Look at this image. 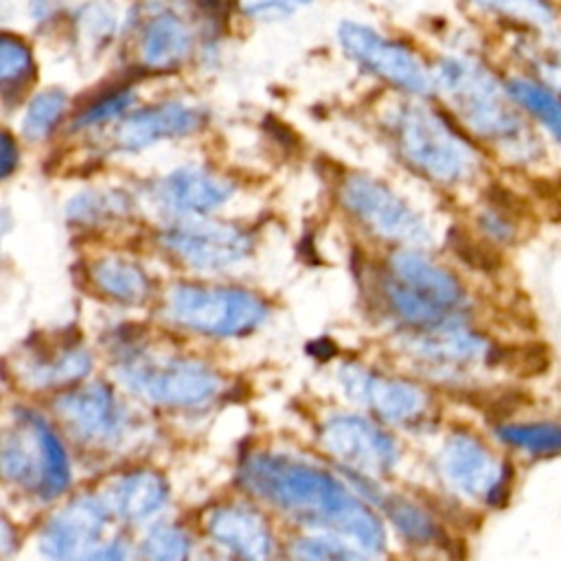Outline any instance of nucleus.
<instances>
[{
  "mask_svg": "<svg viewBox=\"0 0 561 561\" xmlns=\"http://www.w3.org/2000/svg\"><path fill=\"white\" fill-rule=\"evenodd\" d=\"M241 482L285 515L329 528L364 552L379 554L386 546L379 517L320 467L278 454H252L241 465Z\"/></svg>",
  "mask_w": 561,
  "mask_h": 561,
  "instance_id": "nucleus-1",
  "label": "nucleus"
},
{
  "mask_svg": "<svg viewBox=\"0 0 561 561\" xmlns=\"http://www.w3.org/2000/svg\"><path fill=\"white\" fill-rule=\"evenodd\" d=\"M438 85L473 134L502 145L515 158H535L537 145L530 129L508 103L513 99L506 88L502 90L482 66L469 59H445L438 66Z\"/></svg>",
  "mask_w": 561,
  "mask_h": 561,
  "instance_id": "nucleus-2",
  "label": "nucleus"
},
{
  "mask_svg": "<svg viewBox=\"0 0 561 561\" xmlns=\"http://www.w3.org/2000/svg\"><path fill=\"white\" fill-rule=\"evenodd\" d=\"M4 478L37 497H55L70 482L66 449L50 425L31 410H15L2 438Z\"/></svg>",
  "mask_w": 561,
  "mask_h": 561,
  "instance_id": "nucleus-3",
  "label": "nucleus"
},
{
  "mask_svg": "<svg viewBox=\"0 0 561 561\" xmlns=\"http://www.w3.org/2000/svg\"><path fill=\"white\" fill-rule=\"evenodd\" d=\"M383 294L405 322L427 329L447 324L462 305L460 283L447 270L410 250H399L390 259Z\"/></svg>",
  "mask_w": 561,
  "mask_h": 561,
  "instance_id": "nucleus-4",
  "label": "nucleus"
},
{
  "mask_svg": "<svg viewBox=\"0 0 561 561\" xmlns=\"http://www.w3.org/2000/svg\"><path fill=\"white\" fill-rule=\"evenodd\" d=\"M394 127L403 158L425 178L456 184L476 173V151L436 112L408 105L399 112Z\"/></svg>",
  "mask_w": 561,
  "mask_h": 561,
  "instance_id": "nucleus-5",
  "label": "nucleus"
},
{
  "mask_svg": "<svg viewBox=\"0 0 561 561\" xmlns=\"http://www.w3.org/2000/svg\"><path fill=\"white\" fill-rule=\"evenodd\" d=\"M118 375L138 397L167 408H199L219 394V377L204 364L184 357L129 353Z\"/></svg>",
  "mask_w": 561,
  "mask_h": 561,
  "instance_id": "nucleus-6",
  "label": "nucleus"
},
{
  "mask_svg": "<svg viewBox=\"0 0 561 561\" xmlns=\"http://www.w3.org/2000/svg\"><path fill=\"white\" fill-rule=\"evenodd\" d=\"M164 311L171 322L217 337L243 335L265 318V305L252 291L188 283L169 291Z\"/></svg>",
  "mask_w": 561,
  "mask_h": 561,
  "instance_id": "nucleus-7",
  "label": "nucleus"
},
{
  "mask_svg": "<svg viewBox=\"0 0 561 561\" xmlns=\"http://www.w3.org/2000/svg\"><path fill=\"white\" fill-rule=\"evenodd\" d=\"M344 206L370 232L399 243H427L430 232L421 217L388 186L366 175H351L340 188Z\"/></svg>",
  "mask_w": 561,
  "mask_h": 561,
  "instance_id": "nucleus-8",
  "label": "nucleus"
},
{
  "mask_svg": "<svg viewBox=\"0 0 561 561\" xmlns=\"http://www.w3.org/2000/svg\"><path fill=\"white\" fill-rule=\"evenodd\" d=\"M64 425L83 443L114 447L131 434V419L110 386L88 383L68 390L55 401Z\"/></svg>",
  "mask_w": 561,
  "mask_h": 561,
  "instance_id": "nucleus-9",
  "label": "nucleus"
},
{
  "mask_svg": "<svg viewBox=\"0 0 561 561\" xmlns=\"http://www.w3.org/2000/svg\"><path fill=\"white\" fill-rule=\"evenodd\" d=\"M162 245L193 267L219 270L245 259L252 241L237 226L188 219L167 228L162 232Z\"/></svg>",
  "mask_w": 561,
  "mask_h": 561,
  "instance_id": "nucleus-10",
  "label": "nucleus"
},
{
  "mask_svg": "<svg viewBox=\"0 0 561 561\" xmlns=\"http://www.w3.org/2000/svg\"><path fill=\"white\" fill-rule=\"evenodd\" d=\"M324 449L353 473H386L397 456V443L390 434L355 414L331 416L320 432Z\"/></svg>",
  "mask_w": 561,
  "mask_h": 561,
  "instance_id": "nucleus-11",
  "label": "nucleus"
},
{
  "mask_svg": "<svg viewBox=\"0 0 561 561\" xmlns=\"http://www.w3.org/2000/svg\"><path fill=\"white\" fill-rule=\"evenodd\" d=\"M340 42L357 64L386 79L388 83L416 94L430 92L432 77L416 61V57L403 46L381 37L373 28L346 22L340 28Z\"/></svg>",
  "mask_w": 561,
  "mask_h": 561,
  "instance_id": "nucleus-12",
  "label": "nucleus"
},
{
  "mask_svg": "<svg viewBox=\"0 0 561 561\" xmlns=\"http://www.w3.org/2000/svg\"><path fill=\"white\" fill-rule=\"evenodd\" d=\"M105 506L92 495L70 500L42 530L39 548L48 561H85L105 526Z\"/></svg>",
  "mask_w": 561,
  "mask_h": 561,
  "instance_id": "nucleus-13",
  "label": "nucleus"
},
{
  "mask_svg": "<svg viewBox=\"0 0 561 561\" xmlns=\"http://www.w3.org/2000/svg\"><path fill=\"white\" fill-rule=\"evenodd\" d=\"M445 480L462 495L493 502L504 486V471L497 458L471 434H451L440 451Z\"/></svg>",
  "mask_w": 561,
  "mask_h": 561,
  "instance_id": "nucleus-14",
  "label": "nucleus"
},
{
  "mask_svg": "<svg viewBox=\"0 0 561 561\" xmlns=\"http://www.w3.org/2000/svg\"><path fill=\"white\" fill-rule=\"evenodd\" d=\"M340 381L351 399L364 403L386 421L410 423L427 410V394L405 379L381 377L357 366H344L340 370Z\"/></svg>",
  "mask_w": 561,
  "mask_h": 561,
  "instance_id": "nucleus-15",
  "label": "nucleus"
},
{
  "mask_svg": "<svg viewBox=\"0 0 561 561\" xmlns=\"http://www.w3.org/2000/svg\"><path fill=\"white\" fill-rule=\"evenodd\" d=\"M208 535L239 561H272L274 539L265 519L243 504H219L206 513Z\"/></svg>",
  "mask_w": 561,
  "mask_h": 561,
  "instance_id": "nucleus-16",
  "label": "nucleus"
},
{
  "mask_svg": "<svg viewBox=\"0 0 561 561\" xmlns=\"http://www.w3.org/2000/svg\"><path fill=\"white\" fill-rule=\"evenodd\" d=\"M405 351L416 355L421 362L454 373L476 366L491 357V346L478 333L458 327H432L419 335L403 340Z\"/></svg>",
  "mask_w": 561,
  "mask_h": 561,
  "instance_id": "nucleus-17",
  "label": "nucleus"
},
{
  "mask_svg": "<svg viewBox=\"0 0 561 561\" xmlns=\"http://www.w3.org/2000/svg\"><path fill=\"white\" fill-rule=\"evenodd\" d=\"M199 123L202 116L197 110L184 103H162L125 116L121 123H116L112 138L118 149L136 151L162 138L184 136L197 129Z\"/></svg>",
  "mask_w": 561,
  "mask_h": 561,
  "instance_id": "nucleus-18",
  "label": "nucleus"
},
{
  "mask_svg": "<svg viewBox=\"0 0 561 561\" xmlns=\"http://www.w3.org/2000/svg\"><path fill=\"white\" fill-rule=\"evenodd\" d=\"M90 368V353L79 342H39L22 362V379L35 388H61L83 379Z\"/></svg>",
  "mask_w": 561,
  "mask_h": 561,
  "instance_id": "nucleus-19",
  "label": "nucleus"
},
{
  "mask_svg": "<svg viewBox=\"0 0 561 561\" xmlns=\"http://www.w3.org/2000/svg\"><path fill=\"white\" fill-rule=\"evenodd\" d=\"M158 195L175 213L199 215L221 206L232 195V186L199 169H178L160 182Z\"/></svg>",
  "mask_w": 561,
  "mask_h": 561,
  "instance_id": "nucleus-20",
  "label": "nucleus"
},
{
  "mask_svg": "<svg viewBox=\"0 0 561 561\" xmlns=\"http://www.w3.org/2000/svg\"><path fill=\"white\" fill-rule=\"evenodd\" d=\"M191 50V31L173 13L153 15L140 37L142 64L158 70L175 68Z\"/></svg>",
  "mask_w": 561,
  "mask_h": 561,
  "instance_id": "nucleus-21",
  "label": "nucleus"
},
{
  "mask_svg": "<svg viewBox=\"0 0 561 561\" xmlns=\"http://www.w3.org/2000/svg\"><path fill=\"white\" fill-rule=\"evenodd\" d=\"M112 508L125 522H140L158 513L167 502V482L147 469L125 473L112 489Z\"/></svg>",
  "mask_w": 561,
  "mask_h": 561,
  "instance_id": "nucleus-22",
  "label": "nucleus"
},
{
  "mask_svg": "<svg viewBox=\"0 0 561 561\" xmlns=\"http://www.w3.org/2000/svg\"><path fill=\"white\" fill-rule=\"evenodd\" d=\"M90 278L99 291L116 302L138 305L151 294V283L142 267L125 259H101L92 263Z\"/></svg>",
  "mask_w": 561,
  "mask_h": 561,
  "instance_id": "nucleus-23",
  "label": "nucleus"
},
{
  "mask_svg": "<svg viewBox=\"0 0 561 561\" xmlns=\"http://www.w3.org/2000/svg\"><path fill=\"white\" fill-rule=\"evenodd\" d=\"M506 92L524 112H528L535 121H539L561 145V94L550 90L548 85L515 77L506 81Z\"/></svg>",
  "mask_w": 561,
  "mask_h": 561,
  "instance_id": "nucleus-24",
  "label": "nucleus"
},
{
  "mask_svg": "<svg viewBox=\"0 0 561 561\" xmlns=\"http://www.w3.org/2000/svg\"><path fill=\"white\" fill-rule=\"evenodd\" d=\"M366 495L379 504V508L388 515V519L399 528L401 535H405L410 541L416 543H430L438 539V526L432 522L430 515H425L419 506L408 502L405 497L381 493L377 489H366Z\"/></svg>",
  "mask_w": 561,
  "mask_h": 561,
  "instance_id": "nucleus-25",
  "label": "nucleus"
},
{
  "mask_svg": "<svg viewBox=\"0 0 561 561\" xmlns=\"http://www.w3.org/2000/svg\"><path fill=\"white\" fill-rule=\"evenodd\" d=\"M497 436L506 445L533 456H554L561 451V423L557 421L497 425Z\"/></svg>",
  "mask_w": 561,
  "mask_h": 561,
  "instance_id": "nucleus-26",
  "label": "nucleus"
},
{
  "mask_svg": "<svg viewBox=\"0 0 561 561\" xmlns=\"http://www.w3.org/2000/svg\"><path fill=\"white\" fill-rule=\"evenodd\" d=\"M68 105V99L61 90H46L39 92L26 107V114L22 118V131L28 140H42L46 138L53 127L59 123Z\"/></svg>",
  "mask_w": 561,
  "mask_h": 561,
  "instance_id": "nucleus-27",
  "label": "nucleus"
},
{
  "mask_svg": "<svg viewBox=\"0 0 561 561\" xmlns=\"http://www.w3.org/2000/svg\"><path fill=\"white\" fill-rule=\"evenodd\" d=\"M35 72L31 50L15 37L2 35L0 42V83L4 96L22 90Z\"/></svg>",
  "mask_w": 561,
  "mask_h": 561,
  "instance_id": "nucleus-28",
  "label": "nucleus"
},
{
  "mask_svg": "<svg viewBox=\"0 0 561 561\" xmlns=\"http://www.w3.org/2000/svg\"><path fill=\"white\" fill-rule=\"evenodd\" d=\"M145 561H191V539L188 535L173 526H153L142 543Z\"/></svg>",
  "mask_w": 561,
  "mask_h": 561,
  "instance_id": "nucleus-29",
  "label": "nucleus"
},
{
  "mask_svg": "<svg viewBox=\"0 0 561 561\" xmlns=\"http://www.w3.org/2000/svg\"><path fill=\"white\" fill-rule=\"evenodd\" d=\"M125 213V199L116 195L85 193L68 204V217L81 224H96Z\"/></svg>",
  "mask_w": 561,
  "mask_h": 561,
  "instance_id": "nucleus-30",
  "label": "nucleus"
},
{
  "mask_svg": "<svg viewBox=\"0 0 561 561\" xmlns=\"http://www.w3.org/2000/svg\"><path fill=\"white\" fill-rule=\"evenodd\" d=\"M497 13L524 20L533 26H550L554 22V11L546 0H476Z\"/></svg>",
  "mask_w": 561,
  "mask_h": 561,
  "instance_id": "nucleus-31",
  "label": "nucleus"
},
{
  "mask_svg": "<svg viewBox=\"0 0 561 561\" xmlns=\"http://www.w3.org/2000/svg\"><path fill=\"white\" fill-rule=\"evenodd\" d=\"M289 561H357L346 548L329 539H296L287 548Z\"/></svg>",
  "mask_w": 561,
  "mask_h": 561,
  "instance_id": "nucleus-32",
  "label": "nucleus"
},
{
  "mask_svg": "<svg viewBox=\"0 0 561 561\" xmlns=\"http://www.w3.org/2000/svg\"><path fill=\"white\" fill-rule=\"evenodd\" d=\"M134 101L131 90H121V92H112L103 99H99L96 103H92L79 118H77V127H88V125H96V123H105L116 118L118 114H123L129 103Z\"/></svg>",
  "mask_w": 561,
  "mask_h": 561,
  "instance_id": "nucleus-33",
  "label": "nucleus"
},
{
  "mask_svg": "<svg viewBox=\"0 0 561 561\" xmlns=\"http://www.w3.org/2000/svg\"><path fill=\"white\" fill-rule=\"evenodd\" d=\"M543 85L561 94V53L557 50H543L535 61Z\"/></svg>",
  "mask_w": 561,
  "mask_h": 561,
  "instance_id": "nucleus-34",
  "label": "nucleus"
},
{
  "mask_svg": "<svg viewBox=\"0 0 561 561\" xmlns=\"http://www.w3.org/2000/svg\"><path fill=\"white\" fill-rule=\"evenodd\" d=\"M85 561H129V554L123 543L114 541V543H107V546L94 550Z\"/></svg>",
  "mask_w": 561,
  "mask_h": 561,
  "instance_id": "nucleus-35",
  "label": "nucleus"
},
{
  "mask_svg": "<svg viewBox=\"0 0 561 561\" xmlns=\"http://www.w3.org/2000/svg\"><path fill=\"white\" fill-rule=\"evenodd\" d=\"M18 162V149L13 147V140L9 134L2 136V175L7 178Z\"/></svg>",
  "mask_w": 561,
  "mask_h": 561,
  "instance_id": "nucleus-36",
  "label": "nucleus"
},
{
  "mask_svg": "<svg viewBox=\"0 0 561 561\" xmlns=\"http://www.w3.org/2000/svg\"><path fill=\"white\" fill-rule=\"evenodd\" d=\"M289 2H291V4H294V7H296V4H298V2H309V0H289Z\"/></svg>",
  "mask_w": 561,
  "mask_h": 561,
  "instance_id": "nucleus-37",
  "label": "nucleus"
}]
</instances>
